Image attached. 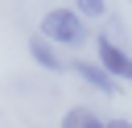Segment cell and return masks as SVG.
<instances>
[{
	"label": "cell",
	"mask_w": 132,
	"mask_h": 128,
	"mask_svg": "<svg viewBox=\"0 0 132 128\" xmlns=\"http://www.w3.org/2000/svg\"><path fill=\"white\" fill-rule=\"evenodd\" d=\"M37 33H41L50 45H58V50H78V45L87 41V25H82V17H78L74 8H50V12L41 17Z\"/></svg>",
	"instance_id": "cell-1"
},
{
	"label": "cell",
	"mask_w": 132,
	"mask_h": 128,
	"mask_svg": "<svg viewBox=\"0 0 132 128\" xmlns=\"http://www.w3.org/2000/svg\"><path fill=\"white\" fill-rule=\"evenodd\" d=\"M95 54H99V66H103L116 83H120V78L132 83V54H128L124 45H116L107 33H99V37H95Z\"/></svg>",
	"instance_id": "cell-2"
},
{
	"label": "cell",
	"mask_w": 132,
	"mask_h": 128,
	"mask_svg": "<svg viewBox=\"0 0 132 128\" xmlns=\"http://www.w3.org/2000/svg\"><path fill=\"white\" fill-rule=\"evenodd\" d=\"M70 70H74V74H78V78H82L87 87H95V91H103V95H116V91H120V83H116V78H111V74H107V70L99 66V62L74 58V62H70Z\"/></svg>",
	"instance_id": "cell-3"
},
{
	"label": "cell",
	"mask_w": 132,
	"mask_h": 128,
	"mask_svg": "<svg viewBox=\"0 0 132 128\" xmlns=\"http://www.w3.org/2000/svg\"><path fill=\"white\" fill-rule=\"evenodd\" d=\"M29 54H33V62H37V66H45V70H54V74H58V70H66V66H62V50H58V45H50L41 33H33V37H29Z\"/></svg>",
	"instance_id": "cell-4"
},
{
	"label": "cell",
	"mask_w": 132,
	"mask_h": 128,
	"mask_svg": "<svg viewBox=\"0 0 132 128\" xmlns=\"http://www.w3.org/2000/svg\"><path fill=\"white\" fill-rule=\"evenodd\" d=\"M62 128H107V120H99V111L91 107H70L62 116Z\"/></svg>",
	"instance_id": "cell-5"
},
{
	"label": "cell",
	"mask_w": 132,
	"mask_h": 128,
	"mask_svg": "<svg viewBox=\"0 0 132 128\" xmlns=\"http://www.w3.org/2000/svg\"><path fill=\"white\" fill-rule=\"evenodd\" d=\"M74 12H78V17H103V12H107V4H103V0H78V4H74Z\"/></svg>",
	"instance_id": "cell-6"
},
{
	"label": "cell",
	"mask_w": 132,
	"mask_h": 128,
	"mask_svg": "<svg viewBox=\"0 0 132 128\" xmlns=\"http://www.w3.org/2000/svg\"><path fill=\"white\" fill-rule=\"evenodd\" d=\"M107 128H132V120H107Z\"/></svg>",
	"instance_id": "cell-7"
}]
</instances>
